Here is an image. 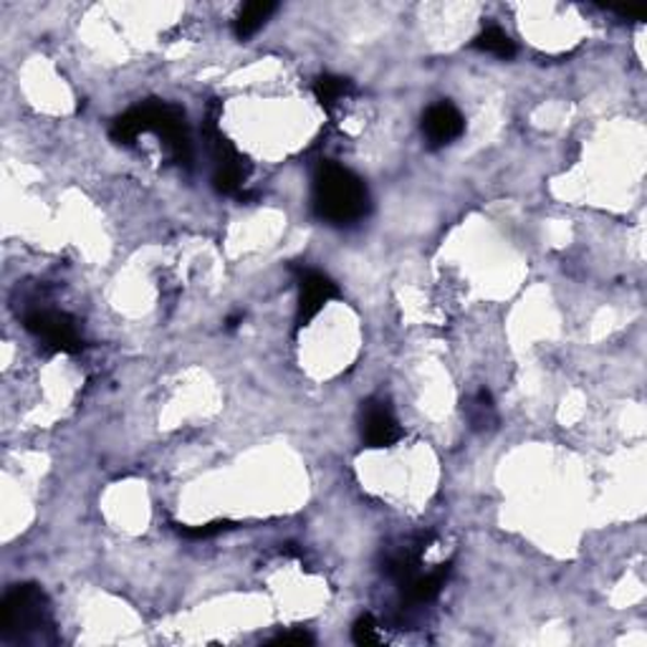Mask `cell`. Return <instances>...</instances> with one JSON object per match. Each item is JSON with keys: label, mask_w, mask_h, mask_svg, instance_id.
Segmentation results:
<instances>
[{"label": "cell", "mask_w": 647, "mask_h": 647, "mask_svg": "<svg viewBox=\"0 0 647 647\" xmlns=\"http://www.w3.org/2000/svg\"><path fill=\"white\" fill-rule=\"evenodd\" d=\"M152 132L157 134L169 155L180 165H190L192 162V142H190V129L185 121V111L175 104L165 102H144L140 107L125 111V115L115 119L109 134L111 140L119 144H132L137 137Z\"/></svg>", "instance_id": "cell-1"}, {"label": "cell", "mask_w": 647, "mask_h": 647, "mask_svg": "<svg viewBox=\"0 0 647 647\" xmlns=\"http://www.w3.org/2000/svg\"><path fill=\"white\" fill-rule=\"evenodd\" d=\"M314 213L331 225H352L369 210V192L360 175L337 162H324L314 175Z\"/></svg>", "instance_id": "cell-2"}, {"label": "cell", "mask_w": 647, "mask_h": 647, "mask_svg": "<svg viewBox=\"0 0 647 647\" xmlns=\"http://www.w3.org/2000/svg\"><path fill=\"white\" fill-rule=\"evenodd\" d=\"M54 627L51 604L38 585H15L8 589L3 600V622L0 635L3 640H31L40 630Z\"/></svg>", "instance_id": "cell-3"}, {"label": "cell", "mask_w": 647, "mask_h": 647, "mask_svg": "<svg viewBox=\"0 0 647 647\" xmlns=\"http://www.w3.org/2000/svg\"><path fill=\"white\" fill-rule=\"evenodd\" d=\"M23 327H26L36 339H40L46 346H51L54 352L74 354L84 350V339H81L77 324L69 314L54 309H34L26 314Z\"/></svg>", "instance_id": "cell-4"}, {"label": "cell", "mask_w": 647, "mask_h": 647, "mask_svg": "<svg viewBox=\"0 0 647 647\" xmlns=\"http://www.w3.org/2000/svg\"><path fill=\"white\" fill-rule=\"evenodd\" d=\"M208 148L213 155V185L223 196H236L248 177V165L240 152L215 129V121L208 125Z\"/></svg>", "instance_id": "cell-5"}, {"label": "cell", "mask_w": 647, "mask_h": 647, "mask_svg": "<svg viewBox=\"0 0 647 647\" xmlns=\"http://www.w3.org/2000/svg\"><path fill=\"white\" fill-rule=\"evenodd\" d=\"M298 304H296V327L302 329L327 306L331 298L339 296L337 283L327 273L314 269H298Z\"/></svg>", "instance_id": "cell-6"}, {"label": "cell", "mask_w": 647, "mask_h": 647, "mask_svg": "<svg viewBox=\"0 0 647 647\" xmlns=\"http://www.w3.org/2000/svg\"><path fill=\"white\" fill-rule=\"evenodd\" d=\"M402 438V427L385 400H367L362 408V440L369 448H390Z\"/></svg>", "instance_id": "cell-7"}, {"label": "cell", "mask_w": 647, "mask_h": 647, "mask_svg": "<svg viewBox=\"0 0 647 647\" xmlns=\"http://www.w3.org/2000/svg\"><path fill=\"white\" fill-rule=\"evenodd\" d=\"M466 132V119L450 102H438L423 115V134L431 148H445Z\"/></svg>", "instance_id": "cell-8"}, {"label": "cell", "mask_w": 647, "mask_h": 647, "mask_svg": "<svg viewBox=\"0 0 647 647\" xmlns=\"http://www.w3.org/2000/svg\"><path fill=\"white\" fill-rule=\"evenodd\" d=\"M448 574H450V566L448 564H440L438 569L427 572V574H417L415 579L408 581L404 585V597H408V602L412 604H425V602H433L435 597L440 595V589L445 587V581H448Z\"/></svg>", "instance_id": "cell-9"}, {"label": "cell", "mask_w": 647, "mask_h": 647, "mask_svg": "<svg viewBox=\"0 0 647 647\" xmlns=\"http://www.w3.org/2000/svg\"><path fill=\"white\" fill-rule=\"evenodd\" d=\"M277 13V3H248L240 8V13L233 21V34L238 40H248L263 28V23Z\"/></svg>", "instance_id": "cell-10"}, {"label": "cell", "mask_w": 647, "mask_h": 647, "mask_svg": "<svg viewBox=\"0 0 647 647\" xmlns=\"http://www.w3.org/2000/svg\"><path fill=\"white\" fill-rule=\"evenodd\" d=\"M473 46L479 48V51L491 54V56H496V59H504V61L514 59L516 56V44L511 40V36H508L506 31H501L498 26L483 28L481 34L475 36Z\"/></svg>", "instance_id": "cell-11"}, {"label": "cell", "mask_w": 647, "mask_h": 647, "mask_svg": "<svg viewBox=\"0 0 647 647\" xmlns=\"http://www.w3.org/2000/svg\"><path fill=\"white\" fill-rule=\"evenodd\" d=\"M346 92H350V81L342 79V77L324 74L314 81V96H317V102L321 104L324 109L337 107V104L344 99Z\"/></svg>", "instance_id": "cell-12"}, {"label": "cell", "mask_w": 647, "mask_h": 647, "mask_svg": "<svg viewBox=\"0 0 647 647\" xmlns=\"http://www.w3.org/2000/svg\"><path fill=\"white\" fill-rule=\"evenodd\" d=\"M352 640L367 647V645H379V627L372 614H362V617L354 622L352 627Z\"/></svg>", "instance_id": "cell-13"}, {"label": "cell", "mask_w": 647, "mask_h": 647, "mask_svg": "<svg viewBox=\"0 0 647 647\" xmlns=\"http://www.w3.org/2000/svg\"><path fill=\"white\" fill-rule=\"evenodd\" d=\"M228 529H233V524L213 521V524H202V526H185V529H180V533L185 539H210V537H217V533H225Z\"/></svg>", "instance_id": "cell-14"}, {"label": "cell", "mask_w": 647, "mask_h": 647, "mask_svg": "<svg viewBox=\"0 0 647 647\" xmlns=\"http://www.w3.org/2000/svg\"><path fill=\"white\" fill-rule=\"evenodd\" d=\"M271 645H296V647H304V645H314V637L306 633V630H289V633H281L271 640Z\"/></svg>", "instance_id": "cell-15"}]
</instances>
